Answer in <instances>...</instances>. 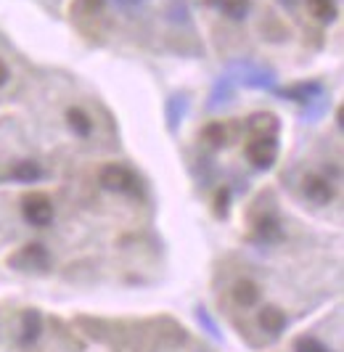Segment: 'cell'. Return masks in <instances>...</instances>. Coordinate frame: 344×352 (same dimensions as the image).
Returning a JSON list of instances; mask_svg holds the SVG:
<instances>
[{"label":"cell","instance_id":"cell-16","mask_svg":"<svg viewBox=\"0 0 344 352\" xmlns=\"http://www.w3.org/2000/svg\"><path fill=\"white\" fill-rule=\"evenodd\" d=\"M225 138H228V133H225V127L220 122H212L204 127V141L209 143V146L220 148V146H225Z\"/></svg>","mask_w":344,"mask_h":352},{"label":"cell","instance_id":"cell-10","mask_svg":"<svg viewBox=\"0 0 344 352\" xmlns=\"http://www.w3.org/2000/svg\"><path fill=\"white\" fill-rule=\"evenodd\" d=\"M233 302L239 307H255L259 302V286L255 281H239L233 286Z\"/></svg>","mask_w":344,"mask_h":352},{"label":"cell","instance_id":"cell-9","mask_svg":"<svg viewBox=\"0 0 344 352\" xmlns=\"http://www.w3.org/2000/svg\"><path fill=\"white\" fill-rule=\"evenodd\" d=\"M43 331V316L37 313V310H24V316H21V344H32L37 342V336Z\"/></svg>","mask_w":344,"mask_h":352},{"label":"cell","instance_id":"cell-5","mask_svg":"<svg viewBox=\"0 0 344 352\" xmlns=\"http://www.w3.org/2000/svg\"><path fill=\"white\" fill-rule=\"evenodd\" d=\"M302 191L312 204H328L334 199V186L323 175H308L302 180Z\"/></svg>","mask_w":344,"mask_h":352},{"label":"cell","instance_id":"cell-2","mask_svg":"<svg viewBox=\"0 0 344 352\" xmlns=\"http://www.w3.org/2000/svg\"><path fill=\"white\" fill-rule=\"evenodd\" d=\"M244 154H246V159H249L257 170H270L275 157H278V141H275V138H268V135L252 138V141L246 143Z\"/></svg>","mask_w":344,"mask_h":352},{"label":"cell","instance_id":"cell-17","mask_svg":"<svg viewBox=\"0 0 344 352\" xmlns=\"http://www.w3.org/2000/svg\"><path fill=\"white\" fill-rule=\"evenodd\" d=\"M294 352H331V350H328L323 342H318L315 336H299L294 342Z\"/></svg>","mask_w":344,"mask_h":352},{"label":"cell","instance_id":"cell-22","mask_svg":"<svg viewBox=\"0 0 344 352\" xmlns=\"http://www.w3.org/2000/svg\"><path fill=\"white\" fill-rule=\"evenodd\" d=\"M283 3H289V6H294V0H283Z\"/></svg>","mask_w":344,"mask_h":352},{"label":"cell","instance_id":"cell-15","mask_svg":"<svg viewBox=\"0 0 344 352\" xmlns=\"http://www.w3.org/2000/svg\"><path fill=\"white\" fill-rule=\"evenodd\" d=\"M286 98H294V101H312V96H321V85L318 82H302V85H294V88L283 90Z\"/></svg>","mask_w":344,"mask_h":352},{"label":"cell","instance_id":"cell-13","mask_svg":"<svg viewBox=\"0 0 344 352\" xmlns=\"http://www.w3.org/2000/svg\"><path fill=\"white\" fill-rule=\"evenodd\" d=\"M249 130L255 133V138H259V135L275 138V133H278V120H275L273 114H255V117H249Z\"/></svg>","mask_w":344,"mask_h":352},{"label":"cell","instance_id":"cell-6","mask_svg":"<svg viewBox=\"0 0 344 352\" xmlns=\"http://www.w3.org/2000/svg\"><path fill=\"white\" fill-rule=\"evenodd\" d=\"M255 239L262 244H281L283 241V228L275 214H262L255 220Z\"/></svg>","mask_w":344,"mask_h":352},{"label":"cell","instance_id":"cell-21","mask_svg":"<svg viewBox=\"0 0 344 352\" xmlns=\"http://www.w3.org/2000/svg\"><path fill=\"white\" fill-rule=\"evenodd\" d=\"M117 3H120V6H138L140 0H117Z\"/></svg>","mask_w":344,"mask_h":352},{"label":"cell","instance_id":"cell-8","mask_svg":"<svg viewBox=\"0 0 344 352\" xmlns=\"http://www.w3.org/2000/svg\"><path fill=\"white\" fill-rule=\"evenodd\" d=\"M257 323L262 331H268L270 336H278L286 329V316L278 307H262L257 316Z\"/></svg>","mask_w":344,"mask_h":352},{"label":"cell","instance_id":"cell-11","mask_svg":"<svg viewBox=\"0 0 344 352\" xmlns=\"http://www.w3.org/2000/svg\"><path fill=\"white\" fill-rule=\"evenodd\" d=\"M223 16L233 19V21H241L249 14V0H209Z\"/></svg>","mask_w":344,"mask_h":352},{"label":"cell","instance_id":"cell-14","mask_svg":"<svg viewBox=\"0 0 344 352\" xmlns=\"http://www.w3.org/2000/svg\"><path fill=\"white\" fill-rule=\"evenodd\" d=\"M308 11L321 21H334L336 19V3L334 0H308Z\"/></svg>","mask_w":344,"mask_h":352},{"label":"cell","instance_id":"cell-18","mask_svg":"<svg viewBox=\"0 0 344 352\" xmlns=\"http://www.w3.org/2000/svg\"><path fill=\"white\" fill-rule=\"evenodd\" d=\"M103 3L106 0H74L72 11H77V14H101Z\"/></svg>","mask_w":344,"mask_h":352},{"label":"cell","instance_id":"cell-20","mask_svg":"<svg viewBox=\"0 0 344 352\" xmlns=\"http://www.w3.org/2000/svg\"><path fill=\"white\" fill-rule=\"evenodd\" d=\"M8 77H11V74H8V67H6V61L0 58V85H6V82H8Z\"/></svg>","mask_w":344,"mask_h":352},{"label":"cell","instance_id":"cell-3","mask_svg":"<svg viewBox=\"0 0 344 352\" xmlns=\"http://www.w3.org/2000/svg\"><path fill=\"white\" fill-rule=\"evenodd\" d=\"M21 212H24V220H27L30 226H34V228H45V226H51V220H53L51 199L43 194L27 196V199L21 201Z\"/></svg>","mask_w":344,"mask_h":352},{"label":"cell","instance_id":"cell-7","mask_svg":"<svg viewBox=\"0 0 344 352\" xmlns=\"http://www.w3.org/2000/svg\"><path fill=\"white\" fill-rule=\"evenodd\" d=\"M40 177H43V167L32 159H21L8 167V180L14 183H37Z\"/></svg>","mask_w":344,"mask_h":352},{"label":"cell","instance_id":"cell-1","mask_svg":"<svg viewBox=\"0 0 344 352\" xmlns=\"http://www.w3.org/2000/svg\"><path fill=\"white\" fill-rule=\"evenodd\" d=\"M8 265L14 270H21V273H48L51 254L43 244H27L8 257Z\"/></svg>","mask_w":344,"mask_h":352},{"label":"cell","instance_id":"cell-4","mask_svg":"<svg viewBox=\"0 0 344 352\" xmlns=\"http://www.w3.org/2000/svg\"><path fill=\"white\" fill-rule=\"evenodd\" d=\"M98 183H101L106 191L127 194V191L136 188L138 180L127 167H122V164H106V167L101 170V175H98Z\"/></svg>","mask_w":344,"mask_h":352},{"label":"cell","instance_id":"cell-19","mask_svg":"<svg viewBox=\"0 0 344 352\" xmlns=\"http://www.w3.org/2000/svg\"><path fill=\"white\" fill-rule=\"evenodd\" d=\"M228 188H223L220 194H217V214H225L228 212Z\"/></svg>","mask_w":344,"mask_h":352},{"label":"cell","instance_id":"cell-12","mask_svg":"<svg viewBox=\"0 0 344 352\" xmlns=\"http://www.w3.org/2000/svg\"><path fill=\"white\" fill-rule=\"evenodd\" d=\"M67 124L72 127V133H74V135H80V138H87V135L93 133V120L87 117L83 109H69Z\"/></svg>","mask_w":344,"mask_h":352}]
</instances>
